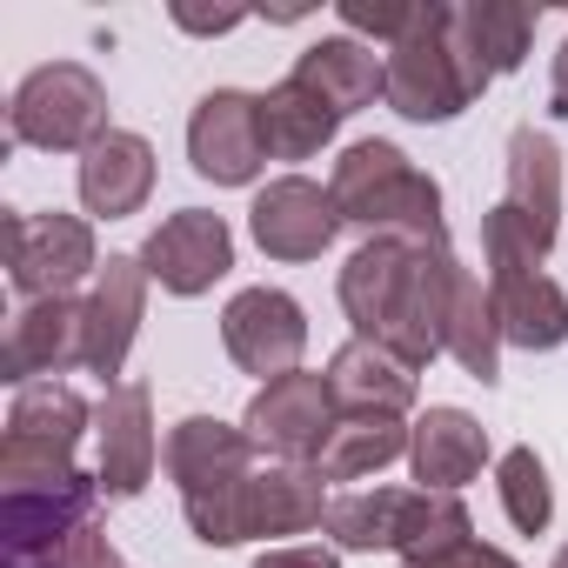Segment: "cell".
Returning <instances> with one entry per match:
<instances>
[{"mask_svg":"<svg viewBox=\"0 0 568 568\" xmlns=\"http://www.w3.org/2000/svg\"><path fill=\"white\" fill-rule=\"evenodd\" d=\"M402 568H521L508 548H495V541H481V535H468V541H455V548H435V555H408Z\"/></svg>","mask_w":568,"mask_h":568,"instance_id":"obj_31","label":"cell"},{"mask_svg":"<svg viewBox=\"0 0 568 568\" xmlns=\"http://www.w3.org/2000/svg\"><path fill=\"white\" fill-rule=\"evenodd\" d=\"M295 81L315 88V94L348 121V114H362V108H375V101L388 94V54H375V48L355 41V34H322L315 48L295 54Z\"/></svg>","mask_w":568,"mask_h":568,"instance_id":"obj_22","label":"cell"},{"mask_svg":"<svg viewBox=\"0 0 568 568\" xmlns=\"http://www.w3.org/2000/svg\"><path fill=\"white\" fill-rule=\"evenodd\" d=\"M481 94H488V74L475 68L455 8H448V0H422L415 21H408V34L388 48V94L382 101L402 121L442 128V121L468 114Z\"/></svg>","mask_w":568,"mask_h":568,"instance_id":"obj_2","label":"cell"},{"mask_svg":"<svg viewBox=\"0 0 568 568\" xmlns=\"http://www.w3.org/2000/svg\"><path fill=\"white\" fill-rule=\"evenodd\" d=\"M68 368H88V302H74V295L28 302L8 322V342H0V382L34 388Z\"/></svg>","mask_w":568,"mask_h":568,"instance_id":"obj_13","label":"cell"},{"mask_svg":"<svg viewBox=\"0 0 568 568\" xmlns=\"http://www.w3.org/2000/svg\"><path fill=\"white\" fill-rule=\"evenodd\" d=\"M254 568H342L335 541H274L254 555Z\"/></svg>","mask_w":568,"mask_h":568,"instance_id":"obj_32","label":"cell"},{"mask_svg":"<svg viewBox=\"0 0 568 568\" xmlns=\"http://www.w3.org/2000/svg\"><path fill=\"white\" fill-rule=\"evenodd\" d=\"M548 568H568V541H561V548H555V561H548Z\"/></svg>","mask_w":568,"mask_h":568,"instance_id":"obj_35","label":"cell"},{"mask_svg":"<svg viewBox=\"0 0 568 568\" xmlns=\"http://www.w3.org/2000/svg\"><path fill=\"white\" fill-rule=\"evenodd\" d=\"M328 541L342 555H435L475 535V515L462 495H428V488H355L328 501Z\"/></svg>","mask_w":568,"mask_h":568,"instance_id":"obj_4","label":"cell"},{"mask_svg":"<svg viewBox=\"0 0 568 568\" xmlns=\"http://www.w3.org/2000/svg\"><path fill=\"white\" fill-rule=\"evenodd\" d=\"M88 435H94V408L68 382H34V388H14L0 455H21V462H74V448Z\"/></svg>","mask_w":568,"mask_h":568,"instance_id":"obj_17","label":"cell"},{"mask_svg":"<svg viewBox=\"0 0 568 568\" xmlns=\"http://www.w3.org/2000/svg\"><path fill=\"white\" fill-rule=\"evenodd\" d=\"M148 267L141 254H108L94 288H88V375H101L114 388V375L128 368V348L148 322Z\"/></svg>","mask_w":568,"mask_h":568,"instance_id":"obj_15","label":"cell"},{"mask_svg":"<svg viewBox=\"0 0 568 568\" xmlns=\"http://www.w3.org/2000/svg\"><path fill=\"white\" fill-rule=\"evenodd\" d=\"M174 14V28H187V34H227V28H241L247 14L241 8H221V14H194V8H168Z\"/></svg>","mask_w":568,"mask_h":568,"instance_id":"obj_33","label":"cell"},{"mask_svg":"<svg viewBox=\"0 0 568 568\" xmlns=\"http://www.w3.org/2000/svg\"><path fill=\"white\" fill-rule=\"evenodd\" d=\"M0 568H128L121 548L108 541L101 521L74 528V535H54L41 548H0Z\"/></svg>","mask_w":568,"mask_h":568,"instance_id":"obj_29","label":"cell"},{"mask_svg":"<svg viewBox=\"0 0 568 568\" xmlns=\"http://www.w3.org/2000/svg\"><path fill=\"white\" fill-rule=\"evenodd\" d=\"M448 355H455L462 375H475L481 388L501 382V322H495V295H488V281H475L468 267H462L455 302H448Z\"/></svg>","mask_w":568,"mask_h":568,"instance_id":"obj_27","label":"cell"},{"mask_svg":"<svg viewBox=\"0 0 568 568\" xmlns=\"http://www.w3.org/2000/svg\"><path fill=\"white\" fill-rule=\"evenodd\" d=\"M455 21H462V41H468L475 68L488 81H501V74H515L528 61V41H535L541 14L528 8V0H462Z\"/></svg>","mask_w":568,"mask_h":568,"instance_id":"obj_26","label":"cell"},{"mask_svg":"<svg viewBox=\"0 0 568 568\" xmlns=\"http://www.w3.org/2000/svg\"><path fill=\"white\" fill-rule=\"evenodd\" d=\"M161 462H168V481L181 488V501L221 495V488L254 475V435L221 422V415H181L168 428V455Z\"/></svg>","mask_w":568,"mask_h":568,"instance_id":"obj_16","label":"cell"},{"mask_svg":"<svg viewBox=\"0 0 568 568\" xmlns=\"http://www.w3.org/2000/svg\"><path fill=\"white\" fill-rule=\"evenodd\" d=\"M501 207L535 234L541 254L555 247V234H561V148H555V134H541V128H515L508 134V187H501Z\"/></svg>","mask_w":568,"mask_h":568,"instance_id":"obj_20","label":"cell"},{"mask_svg":"<svg viewBox=\"0 0 568 568\" xmlns=\"http://www.w3.org/2000/svg\"><path fill=\"white\" fill-rule=\"evenodd\" d=\"M328 194L342 207L348 227H362V241H448V214H442V181L428 168H415L395 141H355L342 148Z\"/></svg>","mask_w":568,"mask_h":568,"instance_id":"obj_1","label":"cell"},{"mask_svg":"<svg viewBox=\"0 0 568 568\" xmlns=\"http://www.w3.org/2000/svg\"><path fill=\"white\" fill-rule=\"evenodd\" d=\"M328 395L342 415H408L422 402V368H408L382 342H342L328 362Z\"/></svg>","mask_w":568,"mask_h":568,"instance_id":"obj_18","label":"cell"},{"mask_svg":"<svg viewBox=\"0 0 568 568\" xmlns=\"http://www.w3.org/2000/svg\"><path fill=\"white\" fill-rule=\"evenodd\" d=\"M141 267H148V281L161 295L194 302V295H207L214 281L234 267V227L221 214H207V207H174L141 241Z\"/></svg>","mask_w":568,"mask_h":568,"instance_id":"obj_12","label":"cell"},{"mask_svg":"<svg viewBox=\"0 0 568 568\" xmlns=\"http://www.w3.org/2000/svg\"><path fill=\"white\" fill-rule=\"evenodd\" d=\"M342 227H348V221H342L335 194H328L322 181H308V174L267 181V187L254 194V207H247V234H254V247H261L267 261H322Z\"/></svg>","mask_w":568,"mask_h":568,"instance_id":"obj_11","label":"cell"},{"mask_svg":"<svg viewBox=\"0 0 568 568\" xmlns=\"http://www.w3.org/2000/svg\"><path fill=\"white\" fill-rule=\"evenodd\" d=\"M408 468L428 495H455L468 488L481 468H488V428L468 415V408H428L408 435Z\"/></svg>","mask_w":568,"mask_h":568,"instance_id":"obj_21","label":"cell"},{"mask_svg":"<svg viewBox=\"0 0 568 568\" xmlns=\"http://www.w3.org/2000/svg\"><path fill=\"white\" fill-rule=\"evenodd\" d=\"M415 8H422V0H342V28L355 34V41H402L408 34V21H415Z\"/></svg>","mask_w":568,"mask_h":568,"instance_id":"obj_30","label":"cell"},{"mask_svg":"<svg viewBox=\"0 0 568 568\" xmlns=\"http://www.w3.org/2000/svg\"><path fill=\"white\" fill-rule=\"evenodd\" d=\"M181 515H187L194 541H207V548H241V541H267V535L288 541V535H315L328 521V481L308 462H274L221 495L181 501Z\"/></svg>","mask_w":568,"mask_h":568,"instance_id":"obj_3","label":"cell"},{"mask_svg":"<svg viewBox=\"0 0 568 568\" xmlns=\"http://www.w3.org/2000/svg\"><path fill=\"white\" fill-rule=\"evenodd\" d=\"M488 295H495L501 342H515V348H528V355H548V348L568 342V295H561V281H548L541 267L488 274Z\"/></svg>","mask_w":568,"mask_h":568,"instance_id":"obj_23","label":"cell"},{"mask_svg":"<svg viewBox=\"0 0 568 568\" xmlns=\"http://www.w3.org/2000/svg\"><path fill=\"white\" fill-rule=\"evenodd\" d=\"M335 134H342V114H335L315 88H302L295 74L274 81V88L261 94V141H267V161H315Z\"/></svg>","mask_w":568,"mask_h":568,"instance_id":"obj_24","label":"cell"},{"mask_svg":"<svg viewBox=\"0 0 568 568\" xmlns=\"http://www.w3.org/2000/svg\"><path fill=\"white\" fill-rule=\"evenodd\" d=\"M108 88L81 61H48L34 68L14 101H8V148H41V154H88L108 141Z\"/></svg>","mask_w":568,"mask_h":568,"instance_id":"obj_5","label":"cell"},{"mask_svg":"<svg viewBox=\"0 0 568 568\" xmlns=\"http://www.w3.org/2000/svg\"><path fill=\"white\" fill-rule=\"evenodd\" d=\"M408 422L402 415H342L335 422V435L322 442V455H315V475L322 481H368V475H382L388 462H408Z\"/></svg>","mask_w":568,"mask_h":568,"instance_id":"obj_25","label":"cell"},{"mask_svg":"<svg viewBox=\"0 0 568 568\" xmlns=\"http://www.w3.org/2000/svg\"><path fill=\"white\" fill-rule=\"evenodd\" d=\"M548 114H568V41L555 48V74H548Z\"/></svg>","mask_w":568,"mask_h":568,"instance_id":"obj_34","label":"cell"},{"mask_svg":"<svg viewBox=\"0 0 568 568\" xmlns=\"http://www.w3.org/2000/svg\"><path fill=\"white\" fill-rule=\"evenodd\" d=\"M8 234V281L21 302H54V295H74V281H94L101 274V241H94V221L88 214H8L0 221Z\"/></svg>","mask_w":568,"mask_h":568,"instance_id":"obj_6","label":"cell"},{"mask_svg":"<svg viewBox=\"0 0 568 568\" xmlns=\"http://www.w3.org/2000/svg\"><path fill=\"white\" fill-rule=\"evenodd\" d=\"M335 422H342V408L328 395V375H308V368L254 388V402L241 415V428L254 435V448H267L274 462H308V468H315L322 442L335 435Z\"/></svg>","mask_w":568,"mask_h":568,"instance_id":"obj_10","label":"cell"},{"mask_svg":"<svg viewBox=\"0 0 568 568\" xmlns=\"http://www.w3.org/2000/svg\"><path fill=\"white\" fill-rule=\"evenodd\" d=\"M422 247H435V241H395V234H382V241H362V247L342 261V281H335V288H342V315L355 322L362 342H388V335H395Z\"/></svg>","mask_w":568,"mask_h":568,"instance_id":"obj_14","label":"cell"},{"mask_svg":"<svg viewBox=\"0 0 568 568\" xmlns=\"http://www.w3.org/2000/svg\"><path fill=\"white\" fill-rule=\"evenodd\" d=\"M161 435H154V388L148 382H114L94 402V475L108 501H134L154 468H161Z\"/></svg>","mask_w":568,"mask_h":568,"instance_id":"obj_8","label":"cell"},{"mask_svg":"<svg viewBox=\"0 0 568 568\" xmlns=\"http://www.w3.org/2000/svg\"><path fill=\"white\" fill-rule=\"evenodd\" d=\"M74 187H81V207H88L94 221H128V214H141L148 194H154V148H148V134L114 128L108 141H94V148L81 154Z\"/></svg>","mask_w":568,"mask_h":568,"instance_id":"obj_19","label":"cell"},{"mask_svg":"<svg viewBox=\"0 0 568 568\" xmlns=\"http://www.w3.org/2000/svg\"><path fill=\"white\" fill-rule=\"evenodd\" d=\"M187 161L201 181L214 187H254L267 168V141H261V94L241 88H214L194 101L187 114Z\"/></svg>","mask_w":568,"mask_h":568,"instance_id":"obj_9","label":"cell"},{"mask_svg":"<svg viewBox=\"0 0 568 568\" xmlns=\"http://www.w3.org/2000/svg\"><path fill=\"white\" fill-rule=\"evenodd\" d=\"M495 495H501V515L521 535H541L555 521V488H548V468H541L535 448H508L495 462Z\"/></svg>","mask_w":568,"mask_h":568,"instance_id":"obj_28","label":"cell"},{"mask_svg":"<svg viewBox=\"0 0 568 568\" xmlns=\"http://www.w3.org/2000/svg\"><path fill=\"white\" fill-rule=\"evenodd\" d=\"M221 348L241 375H261L281 382V375H295L302 355H308V315L295 295H281V288H241L227 308H221Z\"/></svg>","mask_w":568,"mask_h":568,"instance_id":"obj_7","label":"cell"}]
</instances>
